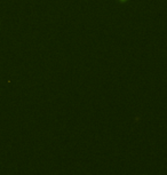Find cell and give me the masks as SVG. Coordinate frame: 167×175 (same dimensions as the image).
<instances>
[{
	"label": "cell",
	"mask_w": 167,
	"mask_h": 175,
	"mask_svg": "<svg viewBox=\"0 0 167 175\" xmlns=\"http://www.w3.org/2000/svg\"><path fill=\"white\" fill-rule=\"evenodd\" d=\"M120 1H124V0H120Z\"/></svg>",
	"instance_id": "6da1fadb"
}]
</instances>
